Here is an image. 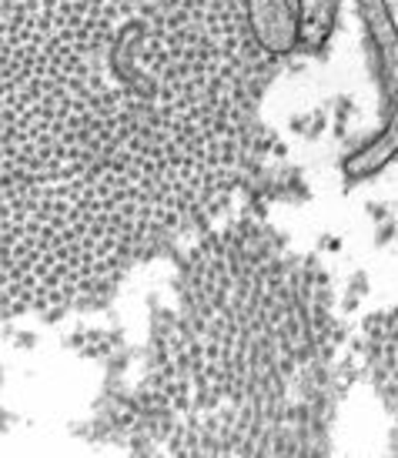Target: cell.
<instances>
[{
	"instance_id": "obj_1",
	"label": "cell",
	"mask_w": 398,
	"mask_h": 458,
	"mask_svg": "<svg viewBox=\"0 0 398 458\" xmlns=\"http://www.w3.org/2000/svg\"><path fill=\"white\" fill-rule=\"evenodd\" d=\"M4 315L101 305L221 225L275 74L248 0H4Z\"/></svg>"
},
{
	"instance_id": "obj_2",
	"label": "cell",
	"mask_w": 398,
	"mask_h": 458,
	"mask_svg": "<svg viewBox=\"0 0 398 458\" xmlns=\"http://www.w3.org/2000/svg\"><path fill=\"white\" fill-rule=\"evenodd\" d=\"M342 325L318 261L255 217L194 238L128 402L134 458H328Z\"/></svg>"
}]
</instances>
